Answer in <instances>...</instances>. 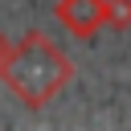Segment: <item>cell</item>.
Instances as JSON below:
<instances>
[{
    "label": "cell",
    "instance_id": "6da1fadb",
    "mask_svg": "<svg viewBox=\"0 0 131 131\" xmlns=\"http://www.w3.org/2000/svg\"><path fill=\"white\" fill-rule=\"evenodd\" d=\"M0 78H4V86H8L29 111H41V106H49V102L57 98V90L70 86L74 61L53 45V37H45L41 29H29V33L12 45L8 61L0 66Z\"/></svg>",
    "mask_w": 131,
    "mask_h": 131
},
{
    "label": "cell",
    "instance_id": "7a4b0ae2",
    "mask_svg": "<svg viewBox=\"0 0 131 131\" xmlns=\"http://www.w3.org/2000/svg\"><path fill=\"white\" fill-rule=\"evenodd\" d=\"M53 16H57V25L70 37L90 41L106 25V0H57L53 4Z\"/></svg>",
    "mask_w": 131,
    "mask_h": 131
},
{
    "label": "cell",
    "instance_id": "3957f363",
    "mask_svg": "<svg viewBox=\"0 0 131 131\" xmlns=\"http://www.w3.org/2000/svg\"><path fill=\"white\" fill-rule=\"evenodd\" d=\"M106 25L111 29H131V0H106Z\"/></svg>",
    "mask_w": 131,
    "mask_h": 131
},
{
    "label": "cell",
    "instance_id": "277c9868",
    "mask_svg": "<svg viewBox=\"0 0 131 131\" xmlns=\"http://www.w3.org/2000/svg\"><path fill=\"white\" fill-rule=\"evenodd\" d=\"M8 53H12V41H8V37H4V29H0V66L8 61Z\"/></svg>",
    "mask_w": 131,
    "mask_h": 131
}]
</instances>
